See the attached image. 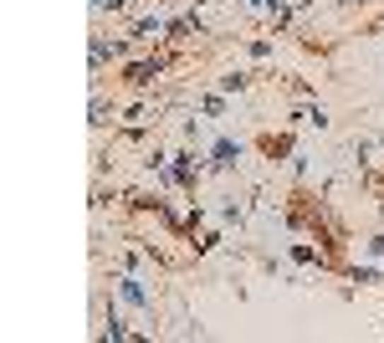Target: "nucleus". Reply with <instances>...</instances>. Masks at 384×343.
Here are the masks:
<instances>
[{"label":"nucleus","mask_w":384,"mask_h":343,"mask_svg":"<svg viewBox=\"0 0 384 343\" xmlns=\"http://www.w3.org/2000/svg\"><path fill=\"white\" fill-rule=\"evenodd\" d=\"M159 72H164V57H154V62H134L123 82H128V88H149V82H154Z\"/></svg>","instance_id":"1"},{"label":"nucleus","mask_w":384,"mask_h":343,"mask_svg":"<svg viewBox=\"0 0 384 343\" xmlns=\"http://www.w3.org/2000/svg\"><path fill=\"white\" fill-rule=\"evenodd\" d=\"M123 52V41H108V36H93V72L103 67V62H108V57H118Z\"/></svg>","instance_id":"4"},{"label":"nucleus","mask_w":384,"mask_h":343,"mask_svg":"<svg viewBox=\"0 0 384 343\" xmlns=\"http://www.w3.org/2000/svg\"><path fill=\"white\" fill-rule=\"evenodd\" d=\"M236 159H241V144H236V139H216V149H210V164H216V169H231Z\"/></svg>","instance_id":"2"},{"label":"nucleus","mask_w":384,"mask_h":343,"mask_svg":"<svg viewBox=\"0 0 384 343\" xmlns=\"http://www.w3.org/2000/svg\"><path fill=\"white\" fill-rule=\"evenodd\" d=\"M128 0H93V11H123Z\"/></svg>","instance_id":"7"},{"label":"nucleus","mask_w":384,"mask_h":343,"mask_svg":"<svg viewBox=\"0 0 384 343\" xmlns=\"http://www.w3.org/2000/svg\"><path fill=\"white\" fill-rule=\"evenodd\" d=\"M369 251H374V256H384V236H374V241H369Z\"/></svg>","instance_id":"8"},{"label":"nucleus","mask_w":384,"mask_h":343,"mask_svg":"<svg viewBox=\"0 0 384 343\" xmlns=\"http://www.w3.org/2000/svg\"><path fill=\"white\" fill-rule=\"evenodd\" d=\"M154 31H164V21H159V16H144L139 26H134V36H154Z\"/></svg>","instance_id":"5"},{"label":"nucleus","mask_w":384,"mask_h":343,"mask_svg":"<svg viewBox=\"0 0 384 343\" xmlns=\"http://www.w3.org/2000/svg\"><path fill=\"white\" fill-rule=\"evenodd\" d=\"M118 292H123L134 308H149V292H144V282H139V277H118Z\"/></svg>","instance_id":"3"},{"label":"nucleus","mask_w":384,"mask_h":343,"mask_svg":"<svg viewBox=\"0 0 384 343\" xmlns=\"http://www.w3.org/2000/svg\"><path fill=\"white\" fill-rule=\"evenodd\" d=\"M246 82H251L246 72H226V77H221V88H226V93H241V88H246Z\"/></svg>","instance_id":"6"}]
</instances>
